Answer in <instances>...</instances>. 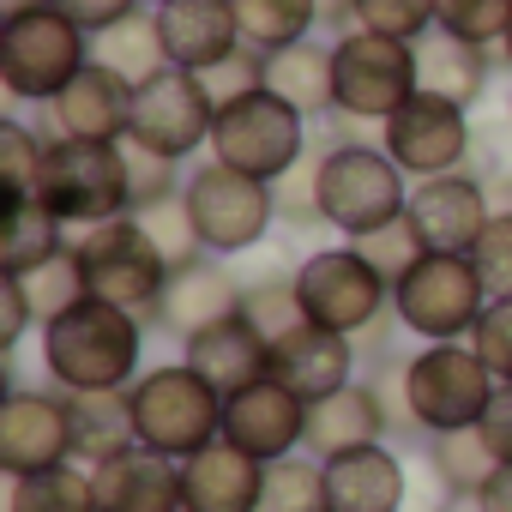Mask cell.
I'll use <instances>...</instances> for the list:
<instances>
[{
	"label": "cell",
	"mask_w": 512,
	"mask_h": 512,
	"mask_svg": "<svg viewBox=\"0 0 512 512\" xmlns=\"http://www.w3.org/2000/svg\"><path fill=\"white\" fill-rule=\"evenodd\" d=\"M145 332H151L145 314L79 296L37 326V356H43L49 386H61L67 398L127 392L145 374Z\"/></svg>",
	"instance_id": "1"
},
{
	"label": "cell",
	"mask_w": 512,
	"mask_h": 512,
	"mask_svg": "<svg viewBox=\"0 0 512 512\" xmlns=\"http://www.w3.org/2000/svg\"><path fill=\"white\" fill-rule=\"evenodd\" d=\"M410 205V175L386 157L380 139H320V211L338 241H362L398 223Z\"/></svg>",
	"instance_id": "2"
},
{
	"label": "cell",
	"mask_w": 512,
	"mask_h": 512,
	"mask_svg": "<svg viewBox=\"0 0 512 512\" xmlns=\"http://www.w3.org/2000/svg\"><path fill=\"white\" fill-rule=\"evenodd\" d=\"M133 440L163 458H193L211 440H223V392L193 362H157L127 386Z\"/></svg>",
	"instance_id": "3"
},
{
	"label": "cell",
	"mask_w": 512,
	"mask_h": 512,
	"mask_svg": "<svg viewBox=\"0 0 512 512\" xmlns=\"http://www.w3.org/2000/svg\"><path fill=\"white\" fill-rule=\"evenodd\" d=\"M37 199L67 223L91 229L133 211V175H127V139H61L49 133Z\"/></svg>",
	"instance_id": "4"
},
{
	"label": "cell",
	"mask_w": 512,
	"mask_h": 512,
	"mask_svg": "<svg viewBox=\"0 0 512 512\" xmlns=\"http://www.w3.org/2000/svg\"><path fill=\"white\" fill-rule=\"evenodd\" d=\"M91 67V31L73 25L55 0L0 19V91L13 103H55Z\"/></svg>",
	"instance_id": "5"
},
{
	"label": "cell",
	"mask_w": 512,
	"mask_h": 512,
	"mask_svg": "<svg viewBox=\"0 0 512 512\" xmlns=\"http://www.w3.org/2000/svg\"><path fill=\"white\" fill-rule=\"evenodd\" d=\"M308 115L296 103H284L272 85H253L229 103H217V127H211V157L260 175V181H284L302 157H308Z\"/></svg>",
	"instance_id": "6"
},
{
	"label": "cell",
	"mask_w": 512,
	"mask_h": 512,
	"mask_svg": "<svg viewBox=\"0 0 512 512\" xmlns=\"http://www.w3.org/2000/svg\"><path fill=\"white\" fill-rule=\"evenodd\" d=\"M73 266H79L85 296L115 302V308H133V314H145V320H151V308H157V296H163V284H169V272H175L133 211L79 229V235H73Z\"/></svg>",
	"instance_id": "7"
},
{
	"label": "cell",
	"mask_w": 512,
	"mask_h": 512,
	"mask_svg": "<svg viewBox=\"0 0 512 512\" xmlns=\"http://www.w3.org/2000/svg\"><path fill=\"white\" fill-rule=\"evenodd\" d=\"M494 392H500V380L470 350V338L464 344H422V350L404 356V398H410V416H416L422 440L482 428Z\"/></svg>",
	"instance_id": "8"
},
{
	"label": "cell",
	"mask_w": 512,
	"mask_h": 512,
	"mask_svg": "<svg viewBox=\"0 0 512 512\" xmlns=\"http://www.w3.org/2000/svg\"><path fill=\"white\" fill-rule=\"evenodd\" d=\"M181 199H187V211H193L199 247L217 253V260L260 247V241L278 229V193H272V181L241 175V169H229V163H217V157H205V163L187 169Z\"/></svg>",
	"instance_id": "9"
},
{
	"label": "cell",
	"mask_w": 512,
	"mask_h": 512,
	"mask_svg": "<svg viewBox=\"0 0 512 512\" xmlns=\"http://www.w3.org/2000/svg\"><path fill=\"white\" fill-rule=\"evenodd\" d=\"M494 296L482 290L470 253H422L392 284V314L422 344H464Z\"/></svg>",
	"instance_id": "10"
},
{
	"label": "cell",
	"mask_w": 512,
	"mask_h": 512,
	"mask_svg": "<svg viewBox=\"0 0 512 512\" xmlns=\"http://www.w3.org/2000/svg\"><path fill=\"white\" fill-rule=\"evenodd\" d=\"M332 85H338V109L350 121H392L416 91H422V67H416V43L386 37V31H344L332 43Z\"/></svg>",
	"instance_id": "11"
},
{
	"label": "cell",
	"mask_w": 512,
	"mask_h": 512,
	"mask_svg": "<svg viewBox=\"0 0 512 512\" xmlns=\"http://www.w3.org/2000/svg\"><path fill=\"white\" fill-rule=\"evenodd\" d=\"M296 290H302V314L314 326H326V332L362 338L380 314H392V278L368 260L356 241H332V247L302 253Z\"/></svg>",
	"instance_id": "12"
},
{
	"label": "cell",
	"mask_w": 512,
	"mask_h": 512,
	"mask_svg": "<svg viewBox=\"0 0 512 512\" xmlns=\"http://www.w3.org/2000/svg\"><path fill=\"white\" fill-rule=\"evenodd\" d=\"M211 127H217V97H211L205 73L163 67L133 97V133H127V145H145V151H163V157L187 163L193 151H211Z\"/></svg>",
	"instance_id": "13"
},
{
	"label": "cell",
	"mask_w": 512,
	"mask_h": 512,
	"mask_svg": "<svg viewBox=\"0 0 512 512\" xmlns=\"http://www.w3.org/2000/svg\"><path fill=\"white\" fill-rule=\"evenodd\" d=\"M380 145H386V157H392L410 181H428V175L470 169V157H476V127H470V109H464V103L434 97V91H416L392 121H380Z\"/></svg>",
	"instance_id": "14"
},
{
	"label": "cell",
	"mask_w": 512,
	"mask_h": 512,
	"mask_svg": "<svg viewBox=\"0 0 512 512\" xmlns=\"http://www.w3.org/2000/svg\"><path fill=\"white\" fill-rule=\"evenodd\" d=\"M79 458L73 434V398L61 386H13L0 398V470L31 476Z\"/></svg>",
	"instance_id": "15"
},
{
	"label": "cell",
	"mask_w": 512,
	"mask_h": 512,
	"mask_svg": "<svg viewBox=\"0 0 512 512\" xmlns=\"http://www.w3.org/2000/svg\"><path fill=\"white\" fill-rule=\"evenodd\" d=\"M223 440L241 446L247 458H260V464L296 458L308 446V398H296L272 374L253 380V386L223 398Z\"/></svg>",
	"instance_id": "16"
},
{
	"label": "cell",
	"mask_w": 512,
	"mask_h": 512,
	"mask_svg": "<svg viewBox=\"0 0 512 512\" xmlns=\"http://www.w3.org/2000/svg\"><path fill=\"white\" fill-rule=\"evenodd\" d=\"M410 229L422 235L428 253H470L494 217V199L482 187L476 169H452V175H428L410 181V205H404Z\"/></svg>",
	"instance_id": "17"
},
{
	"label": "cell",
	"mask_w": 512,
	"mask_h": 512,
	"mask_svg": "<svg viewBox=\"0 0 512 512\" xmlns=\"http://www.w3.org/2000/svg\"><path fill=\"white\" fill-rule=\"evenodd\" d=\"M229 314H241V278L229 272V260L199 253V260L169 272V284H163V296L151 308V332L187 344L193 332H205V326H217Z\"/></svg>",
	"instance_id": "18"
},
{
	"label": "cell",
	"mask_w": 512,
	"mask_h": 512,
	"mask_svg": "<svg viewBox=\"0 0 512 512\" xmlns=\"http://www.w3.org/2000/svg\"><path fill=\"white\" fill-rule=\"evenodd\" d=\"M272 380L290 386L296 398H332L338 386L362 380V344L350 332H326L314 320H302L296 332H284L272 344Z\"/></svg>",
	"instance_id": "19"
},
{
	"label": "cell",
	"mask_w": 512,
	"mask_h": 512,
	"mask_svg": "<svg viewBox=\"0 0 512 512\" xmlns=\"http://www.w3.org/2000/svg\"><path fill=\"white\" fill-rule=\"evenodd\" d=\"M91 482H97V512H181L187 506L181 458H163L139 440L91 464Z\"/></svg>",
	"instance_id": "20"
},
{
	"label": "cell",
	"mask_w": 512,
	"mask_h": 512,
	"mask_svg": "<svg viewBox=\"0 0 512 512\" xmlns=\"http://www.w3.org/2000/svg\"><path fill=\"white\" fill-rule=\"evenodd\" d=\"M326 464V500L332 512H410V464L392 452V440L380 446H356Z\"/></svg>",
	"instance_id": "21"
},
{
	"label": "cell",
	"mask_w": 512,
	"mask_h": 512,
	"mask_svg": "<svg viewBox=\"0 0 512 512\" xmlns=\"http://www.w3.org/2000/svg\"><path fill=\"white\" fill-rule=\"evenodd\" d=\"M151 13H157L169 67L211 73V67H223V61L241 49L235 0H163V7H151Z\"/></svg>",
	"instance_id": "22"
},
{
	"label": "cell",
	"mask_w": 512,
	"mask_h": 512,
	"mask_svg": "<svg viewBox=\"0 0 512 512\" xmlns=\"http://www.w3.org/2000/svg\"><path fill=\"white\" fill-rule=\"evenodd\" d=\"M133 97H139V85H127L121 73H109L103 61H91L49 103V121H55L61 139H127L133 133Z\"/></svg>",
	"instance_id": "23"
},
{
	"label": "cell",
	"mask_w": 512,
	"mask_h": 512,
	"mask_svg": "<svg viewBox=\"0 0 512 512\" xmlns=\"http://www.w3.org/2000/svg\"><path fill=\"white\" fill-rule=\"evenodd\" d=\"M181 362H193V368L229 398V392H241V386H253V380L272 374V338L253 326L247 314H229V320L193 332V338L181 344Z\"/></svg>",
	"instance_id": "24"
},
{
	"label": "cell",
	"mask_w": 512,
	"mask_h": 512,
	"mask_svg": "<svg viewBox=\"0 0 512 512\" xmlns=\"http://www.w3.org/2000/svg\"><path fill=\"white\" fill-rule=\"evenodd\" d=\"M392 440V422H386V404H380V386L362 374L350 386H338L332 398H314L308 404V446L314 458H338V452H356V446H380Z\"/></svg>",
	"instance_id": "25"
},
{
	"label": "cell",
	"mask_w": 512,
	"mask_h": 512,
	"mask_svg": "<svg viewBox=\"0 0 512 512\" xmlns=\"http://www.w3.org/2000/svg\"><path fill=\"white\" fill-rule=\"evenodd\" d=\"M181 476H187L193 512H260V500H266V464L247 458L229 440H211L205 452H193L181 464Z\"/></svg>",
	"instance_id": "26"
},
{
	"label": "cell",
	"mask_w": 512,
	"mask_h": 512,
	"mask_svg": "<svg viewBox=\"0 0 512 512\" xmlns=\"http://www.w3.org/2000/svg\"><path fill=\"white\" fill-rule=\"evenodd\" d=\"M416 67H422V91L452 97V103H464V109H476V103L488 97V85H494V49L464 43V37H452V31H428V37L416 43Z\"/></svg>",
	"instance_id": "27"
},
{
	"label": "cell",
	"mask_w": 512,
	"mask_h": 512,
	"mask_svg": "<svg viewBox=\"0 0 512 512\" xmlns=\"http://www.w3.org/2000/svg\"><path fill=\"white\" fill-rule=\"evenodd\" d=\"M266 85L296 103L308 121H332L338 109V85H332V43H290L278 55H266Z\"/></svg>",
	"instance_id": "28"
},
{
	"label": "cell",
	"mask_w": 512,
	"mask_h": 512,
	"mask_svg": "<svg viewBox=\"0 0 512 512\" xmlns=\"http://www.w3.org/2000/svg\"><path fill=\"white\" fill-rule=\"evenodd\" d=\"M73 247L67 223L31 193V199H7V241H0V272H13V278H31L37 266L61 260V253Z\"/></svg>",
	"instance_id": "29"
},
{
	"label": "cell",
	"mask_w": 512,
	"mask_h": 512,
	"mask_svg": "<svg viewBox=\"0 0 512 512\" xmlns=\"http://www.w3.org/2000/svg\"><path fill=\"white\" fill-rule=\"evenodd\" d=\"M91 61H103L109 73H121L127 85H145L169 67V49H163V31H157V13H127L121 25L97 31L91 37Z\"/></svg>",
	"instance_id": "30"
},
{
	"label": "cell",
	"mask_w": 512,
	"mask_h": 512,
	"mask_svg": "<svg viewBox=\"0 0 512 512\" xmlns=\"http://www.w3.org/2000/svg\"><path fill=\"white\" fill-rule=\"evenodd\" d=\"M7 512H97L91 464H55L31 476H7Z\"/></svg>",
	"instance_id": "31"
},
{
	"label": "cell",
	"mask_w": 512,
	"mask_h": 512,
	"mask_svg": "<svg viewBox=\"0 0 512 512\" xmlns=\"http://www.w3.org/2000/svg\"><path fill=\"white\" fill-rule=\"evenodd\" d=\"M235 25L247 49L278 55L320 31V0H235Z\"/></svg>",
	"instance_id": "32"
},
{
	"label": "cell",
	"mask_w": 512,
	"mask_h": 512,
	"mask_svg": "<svg viewBox=\"0 0 512 512\" xmlns=\"http://www.w3.org/2000/svg\"><path fill=\"white\" fill-rule=\"evenodd\" d=\"M422 458L440 482V494H476L488 476H494V452L482 440V428H458V434H428L422 440Z\"/></svg>",
	"instance_id": "33"
},
{
	"label": "cell",
	"mask_w": 512,
	"mask_h": 512,
	"mask_svg": "<svg viewBox=\"0 0 512 512\" xmlns=\"http://www.w3.org/2000/svg\"><path fill=\"white\" fill-rule=\"evenodd\" d=\"M73 434H79V464H103L121 446H133L127 392H85V398H73Z\"/></svg>",
	"instance_id": "34"
},
{
	"label": "cell",
	"mask_w": 512,
	"mask_h": 512,
	"mask_svg": "<svg viewBox=\"0 0 512 512\" xmlns=\"http://www.w3.org/2000/svg\"><path fill=\"white\" fill-rule=\"evenodd\" d=\"M260 512H332V500H326V464L314 452L266 464V500H260Z\"/></svg>",
	"instance_id": "35"
},
{
	"label": "cell",
	"mask_w": 512,
	"mask_h": 512,
	"mask_svg": "<svg viewBox=\"0 0 512 512\" xmlns=\"http://www.w3.org/2000/svg\"><path fill=\"white\" fill-rule=\"evenodd\" d=\"M241 314L260 326L272 344L284 332H296L308 314H302V290H296V272H260V278H241Z\"/></svg>",
	"instance_id": "36"
},
{
	"label": "cell",
	"mask_w": 512,
	"mask_h": 512,
	"mask_svg": "<svg viewBox=\"0 0 512 512\" xmlns=\"http://www.w3.org/2000/svg\"><path fill=\"white\" fill-rule=\"evenodd\" d=\"M434 31L500 49L506 31H512V0H434Z\"/></svg>",
	"instance_id": "37"
},
{
	"label": "cell",
	"mask_w": 512,
	"mask_h": 512,
	"mask_svg": "<svg viewBox=\"0 0 512 512\" xmlns=\"http://www.w3.org/2000/svg\"><path fill=\"white\" fill-rule=\"evenodd\" d=\"M43 151H49V133H31L19 115L0 121V187H7V199H31L37 193Z\"/></svg>",
	"instance_id": "38"
},
{
	"label": "cell",
	"mask_w": 512,
	"mask_h": 512,
	"mask_svg": "<svg viewBox=\"0 0 512 512\" xmlns=\"http://www.w3.org/2000/svg\"><path fill=\"white\" fill-rule=\"evenodd\" d=\"M139 223H145V235L157 241V253L169 266H187V260H199V229H193V211H187V199L181 193H169V199H157V205H139L133 211Z\"/></svg>",
	"instance_id": "39"
},
{
	"label": "cell",
	"mask_w": 512,
	"mask_h": 512,
	"mask_svg": "<svg viewBox=\"0 0 512 512\" xmlns=\"http://www.w3.org/2000/svg\"><path fill=\"white\" fill-rule=\"evenodd\" d=\"M272 193H278V223L284 229H296V235L326 229V211H320V145H308V157L284 181H272Z\"/></svg>",
	"instance_id": "40"
},
{
	"label": "cell",
	"mask_w": 512,
	"mask_h": 512,
	"mask_svg": "<svg viewBox=\"0 0 512 512\" xmlns=\"http://www.w3.org/2000/svg\"><path fill=\"white\" fill-rule=\"evenodd\" d=\"M470 266L494 302H512V211H494L482 241L470 247Z\"/></svg>",
	"instance_id": "41"
},
{
	"label": "cell",
	"mask_w": 512,
	"mask_h": 512,
	"mask_svg": "<svg viewBox=\"0 0 512 512\" xmlns=\"http://www.w3.org/2000/svg\"><path fill=\"white\" fill-rule=\"evenodd\" d=\"M362 31H386L404 43H422L434 31V0H350Z\"/></svg>",
	"instance_id": "42"
},
{
	"label": "cell",
	"mask_w": 512,
	"mask_h": 512,
	"mask_svg": "<svg viewBox=\"0 0 512 512\" xmlns=\"http://www.w3.org/2000/svg\"><path fill=\"white\" fill-rule=\"evenodd\" d=\"M127 175H133V211L187 187V169L175 157H163V151H145V145H127Z\"/></svg>",
	"instance_id": "43"
},
{
	"label": "cell",
	"mask_w": 512,
	"mask_h": 512,
	"mask_svg": "<svg viewBox=\"0 0 512 512\" xmlns=\"http://www.w3.org/2000/svg\"><path fill=\"white\" fill-rule=\"evenodd\" d=\"M356 247L368 253V260H374V266H380V272H386L392 284H398V278H404V272H410V266L422 260V253H428V247H422V235L410 229V217H398V223H386V229L362 235Z\"/></svg>",
	"instance_id": "44"
},
{
	"label": "cell",
	"mask_w": 512,
	"mask_h": 512,
	"mask_svg": "<svg viewBox=\"0 0 512 512\" xmlns=\"http://www.w3.org/2000/svg\"><path fill=\"white\" fill-rule=\"evenodd\" d=\"M470 350L488 362V374L500 386H512V302H488L476 332H470Z\"/></svg>",
	"instance_id": "45"
},
{
	"label": "cell",
	"mask_w": 512,
	"mask_h": 512,
	"mask_svg": "<svg viewBox=\"0 0 512 512\" xmlns=\"http://www.w3.org/2000/svg\"><path fill=\"white\" fill-rule=\"evenodd\" d=\"M31 326H43V314H37L31 290H25V278L0 272V350H19Z\"/></svg>",
	"instance_id": "46"
},
{
	"label": "cell",
	"mask_w": 512,
	"mask_h": 512,
	"mask_svg": "<svg viewBox=\"0 0 512 512\" xmlns=\"http://www.w3.org/2000/svg\"><path fill=\"white\" fill-rule=\"evenodd\" d=\"M205 85H211V97H217V103H229V97H241V91H253V85H266V55L241 43L223 67H211V73H205Z\"/></svg>",
	"instance_id": "47"
},
{
	"label": "cell",
	"mask_w": 512,
	"mask_h": 512,
	"mask_svg": "<svg viewBox=\"0 0 512 512\" xmlns=\"http://www.w3.org/2000/svg\"><path fill=\"white\" fill-rule=\"evenodd\" d=\"M55 7H61L73 25H85V31L97 37V31H109V25H121L127 13H139L145 0H55Z\"/></svg>",
	"instance_id": "48"
},
{
	"label": "cell",
	"mask_w": 512,
	"mask_h": 512,
	"mask_svg": "<svg viewBox=\"0 0 512 512\" xmlns=\"http://www.w3.org/2000/svg\"><path fill=\"white\" fill-rule=\"evenodd\" d=\"M482 440H488V452H494L500 464H512V386L494 392V404H488V416H482Z\"/></svg>",
	"instance_id": "49"
},
{
	"label": "cell",
	"mask_w": 512,
	"mask_h": 512,
	"mask_svg": "<svg viewBox=\"0 0 512 512\" xmlns=\"http://www.w3.org/2000/svg\"><path fill=\"white\" fill-rule=\"evenodd\" d=\"M476 500H482L488 512H512V464H494V476L476 488Z\"/></svg>",
	"instance_id": "50"
},
{
	"label": "cell",
	"mask_w": 512,
	"mask_h": 512,
	"mask_svg": "<svg viewBox=\"0 0 512 512\" xmlns=\"http://www.w3.org/2000/svg\"><path fill=\"white\" fill-rule=\"evenodd\" d=\"M434 512H488V506H482L476 494H446V500H440Z\"/></svg>",
	"instance_id": "51"
},
{
	"label": "cell",
	"mask_w": 512,
	"mask_h": 512,
	"mask_svg": "<svg viewBox=\"0 0 512 512\" xmlns=\"http://www.w3.org/2000/svg\"><path fill=\"white\" fill-rule=\"evenodd\" d=\"M31 7H49V0H0V19H13V13H31Z\"/></svg>",
	"instance_id": "52"
},
{
	"label": "cell",
	"mask_w": 512,
	"mask_h": 512,
	"mask_svg": "<svg viewBox=\"0 0 512 512\" xmlns=\"http://www.w3.org/2000/svg\"><path fill=\"white\" fill-rule=\"evenodd\" d=\"M500 61H506V67H512V31H506V43H500Z\"/></svg>",
	"instance_id": "53"
},
{
	"label": "cell",
	"mask_w": 512,
	"mask_h": 512,
	"mask_svg": "<svg viewBox=\"0 0 512 512\" xmlns=\"http://www.w3.org/2000/svg\"><path fill=\"white\" fill-rule=\"evenodd\" d=\"M506 133H512V91H506Z\"/></svg>",
	"instance_id": "54"
},
{
	"label": "cell",
	"mask_w": 512,
	"mask_h": 512,
	"mask_svg": "<svg viewBox=\"0 0 512 512\" xmlns=\"http://www.w3.org/2000/svg\"><path fill=\"white\" fill-rule=\"evenodd\" d=\"M145 7H163V0H145Z\"/></svg>",
	"instance_id": "55"
},
{
	"label": "cell",
	"mask_w": 512,
	"mask_h": 512,
	"mask_svg": "<svg viewBox=\"0 0 512 512\" xmlns=\"http://www.w3.org/2000/svg\"><path fill=\"white\" fill-rule=\"evenodd\" d=\"M181 512H193V506H181Z\"/></svg>",
	"instance_id": "56"
}]
</instances>
